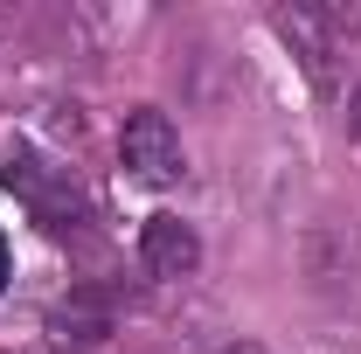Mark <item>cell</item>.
I'll list each match as a JSON object with an SVG mask.
<instances>
[{"label": "cell", "instance_id": "cell-6", "mask_svg": "<svg viewBox=\"0 0 361 354\" xmlns=\"http://www.w3.org/2000/svg\"><path fill=\"white\" fill-rule=\"evenodd\" d=\"M348 139H361V84H355V97H348Z\"/></svg>", "mask_w": 361, "mask_h": 354}, {"label": "cell", "instance_id": "cell-7", "mask_svg": "<svg viewBox=\"0 0 361 354\" xmlns=\"http://www.w3.org/2000/svg\"><path fill=\"white\" fill-rule=\"evenodd\" d=\"M223 354H271V348H264V341H229Z\"/></svg>", "mask_w": 361, "mask_h": 354}, {"label": "cell", "instance_id": "cell-8", "mask_svg": "<svg viewBox=\"0 0 361 354\" xmlns=\"http://www.w3.org/2000/svg\"><path fill=\"white\" fill-rule=\"evenodd\" d=\"M7 271H14V257H7V236H0V285H7Z\"/></svg>", "mask_w": 361, "mask_h": 354}, {"label": "cell", "instance_id": "cell-2", "mask_svg": "<svg viewBox=\"0 0 361 354\" xmlns=\"http://www.w3.org/2000/svg\"><path fill=\"white\" fill-rule=\"evenodd\" d=\"M111 334H118V299L104 285H70L49 306V341H56V354H97Z\"/></svg>", "mask_w": 361, "mask_h": 354}, {"label": "cell", "instance_id": "cell-3", "mask_svg": "<svg viewBox=\"0 0 361 354\" xmlns=\"http://www.w3.org/2000/svg\"><path fill=\"white\" fill-rule=\"evenodd\" d=\"M271 28L285 35V49H292L299 63H306L313 90H334V14H319V7H278Z\"/></svg>", "mask_w": 361, "mask_h": 354}, {"label": "cell", "instance_id": "cell-5", "mask_svg": "<svg viewBox=\"0 0 361 354\" xmlns=\"http://www.w3.org/2000/svg\"><path fill=\"white\" fill-rule=\"evenodd\" d=\"M306 271H313V285H348L355 278V236L334 229V222H319L306 236Z\"/></svg>", "mask_w": 361, "mask_h": 354}, {"label": "cell", "instance_id": "cell-4", "mask_svg": "<svg viewBox=\"0 0 361 354\" xmlns=\"http://www.w3.org/2000/svg\"><path fill=\"white\" fill-rule=\"evenodd\" d=\"M139 264L153 271V278H188V271L202 264V236H195V222L180 216H146L139 222Z\"/></svg>", "mask_w": 361, "mask_h": 354}, {"label": "cell", "instance_id": "cell-1", "mask_svg": "<svg viewBox=\"0 0 361 354\" xmlns=\"http://www.w3.org/2000/svg\"><path fill=\"white\" fill-rule=\"evenodd\" d=\"M118 160H126V174L146 181V188H174V181L188 174L180 133H174V118H167L160 104H133V111H126V126H118Z\"/></svg>", "mask_w": 361, "mask_h": 354}]
</instances>
